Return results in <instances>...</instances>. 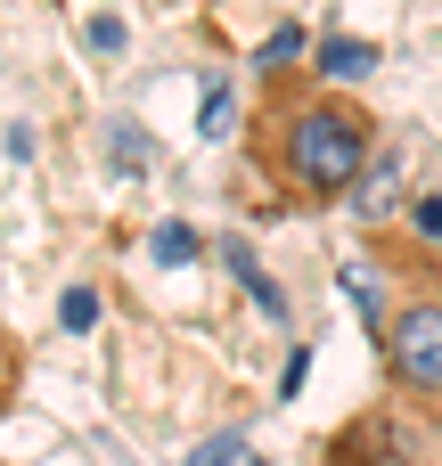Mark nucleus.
<instances>
[{"label":"nucleus","mask_w":442,"mask_h":466,"mask_svg":"<svg viewBox=\"0 0 442 466\" xmlns=\"http://www.w3.org/2000/svg\"><path fill=\"white\" fill-rule=\"evenodd\" d=\"M377 147L385 131L353 90L312 82V74H262L254 115H246V164L287 205H353Z\"/></svg>","instance_id":"f257e3e1"},{"label":"nucleus","mask_w":442,"mask_h":466,"mask_svg":"<svg viewBox=\"0 0 442 466\" xmlns=\"http://www.w3.org/2000/svg\"><path fill=\"white\" fill-rule=\"evenodd\" d=\"M369 336H377V369L394 401H410L427 426H442V287H394Z\"/></svg>","instance_id":"f03ea898"},{"label":"nucleus","mask_w":442,"mask_h":466,"mask_svg":"<svg viewBox=\"0 0 442 466\" xmlns=\"http://www.w3.org/2000/svg\"><path fill=\"white\" fill-rule=\"evenodd\" d=\"M320 466H442V426L410 401H369L320 442Z\"/></svg>","instance_id":"7ed1b4c3"},{"label":"nucleus","mask_w":442,"mask_h":466,"mask_svg":"<svg viewBox=\"0 0 442 466\" xmlns=\"http://www.w3.org/2000/svg\"><path fill=\"white\" fill-rule=\"evenodd\" d=\"M402 147H377L369 156V172H361V188H353V213L369 221V229H385V221H402Z\"/></svg>","instance_id":"20e7f679"},{"label":"nucleus","mask_w":442,"mask_h":466,"mask_svg":"<svg viewBox=\"0 0 442 466\" xmlns=\"http://www.w3.org/2000/svg\"><path fill=\"white\" fill-rule=\"evenodd\" d=\"M221 262H230V270L246 279V295H254V303H262L271 319H287V295H279V287L262 279V262H254V246H246V238H221Z\"/></svg>","instance_id":"39448f33"},{"label":"nucleus","mask_w":442,"mask_h":466,"mask_svg":"<svg viewBox=\"0 0 442 466\" xmlns=\"http://www.w3.org/2000/svg\"><path fill=\"white\" fill-rule=\"evenodd\" d=\"M189 466H262V451H254V434L221 426V434H205V442L189 451Z\"/></svg>","instance_id":"423d86ee"},{"label":"nucleus","mask_w":442,"mask_h":466,"mask_svg":"<svg viewBox=\"0 0 442 466\" xmlns=\"http://www.w3.org/2000/svg\"><path fill=\"white\" fill-rule=\"evenodd\" d=\"M394 229H402V238H418V246H435V254H442V188H427V197H410Z\"/></svg>","instance_id":"0eeeda50"},{"label":"nucleus","mask_w":442,"mask_h":466,"mask_svg":"<svg viewBox=\"0 0 442 466\" xmlns=\"http://www.w3.org/2000/svg\"><path fill=\"white\" fill-rule=\"evenodd\" d=\"M369 66H377V49H369V41H320V74H328L336 90H344L353 74H369Z\"/></svg>","instance_id":"6e6552de"},{"label":"nucleus","mask_w":442,"mask_h":466,"mask_svg":"<svg viewBox=\"0 0 442 466\" xmlns=\"http://www.w3.org/2000/svg\"><path fill=\"white\" fill-rule=\"evenodd\" d=\"M189 254H197V238H189L180 221H164V229H156V262H189Z\"/></svg>","instance_id":"1a4fd4ad"},{"label":"nucleus","mask_w":442,"mask_h":466,"mask_svg":"<svg viewBox=\"0 0 442 466\" xmlns=\"http://www.w3.org/2000/svg\"><path fill=\"white\" fill-rule=\"evenodd\" d=\"M57 319H66V328H90V319H98V295H90V287L57 295Z\"/></svg>","instance_id":"9d476101"}]
</instances>
